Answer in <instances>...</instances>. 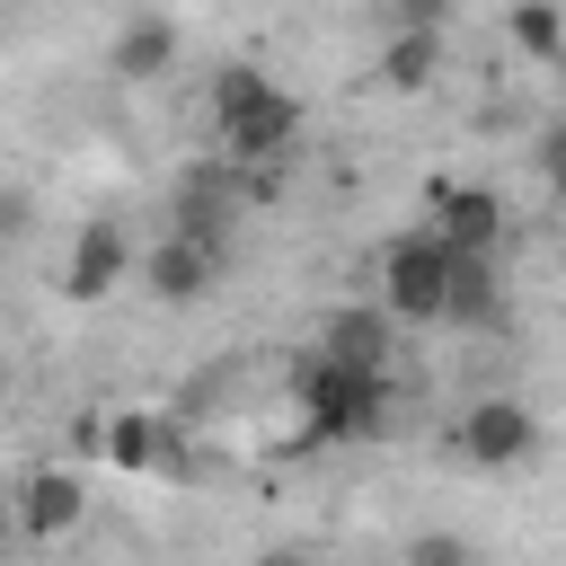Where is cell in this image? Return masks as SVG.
I'll use <instances>...</instances> for the list:
<instances>
[{
    "label": "cell",
    "instance_id": "2e32d148",
    "mask_svg": "<svg viewBox=\"0 0 566 566\" xmlns=\"http://www.w3.org/2000/svg\"><path fill=\"white\" fill-rule=\"evenodd\" d=\"M256 566H318V557H301V548H274V557H256Z\"/></svg>",
    "mask_w": 566,
    "mask_h": 566
},
{
    "label": "cell",
    "instance_id": "4fadbf2b",
    "mask_svg": "<svg viewBox=\"0 0 566 566\" xmlns=\"http://www.w3.org/2000/svg\"><path fill=\"white\" fill-rule=\"evenodd\" d=\"M504 27H513V44H522L531 62H557V53H566V18H557L548 0H522V9L504 18Z\"/></svg>",
    "mask_w": 566,
    "mask_h": 566
},
{
    "label": "cell",
    "instance_id": "e0dca14e",
    "mask_svg": "<svg viewBox=\"0 0 566 566\" xmlns=\"http://www.w3.org/2000/svg\"><path fill=\"white\" fill-rule=\"evenodd\" d=\"M9 531H18V522H9V495H0V548H9Z\"/></svg>",
    "mask_w": 566,
    "mask_h": 566
},
{
    "label": "cell",
    "instance_id": "5b68a950",
    "mask_svg": "<svg viewBox=\"0 0 566 566\" xmlns=\"http://www.w3.org/2000/svg\"><path fill=\"white\" fill-rule=\"evenodd\" d=\"M460 451H469L478 469H513V460L539 451V416H531L522 398H478V407L460 416Z\"/></svg>",
    "mask_w": 566,
    "mask_h": 566
},
{
    "label": "cell",
    "instance_id": "ba28073f",
    "mask_svg": "<svg viewBox=\"0 0 566 566\" xmlns=\"http://www.w3.org/2000/svg\"><path fill=\"white\" fill-rule=\"evenodd\" d=\"M80 513H88V486H80V469H35V478L9 495V522H18V531H35V539H62Z\"/></svg>",
    "mask_w": 566,
    "mask_h": 566
},
{
    "label": "cell",
    "instance_id": "277c9868",
    "mask_svg": "<svg viewBox=\"0 0 566 566\" xmlns=\"http://www.w3.org/2000/svg\"><path fill=\"white\" fill-rule=\"evenodd\" d=\"M106 460L133 478H195L186 424L177 416H106Z\"/></svg>",
    "mask_w": 566,
    "mask_h": 566
},
{
    "label": "cell",
    "instance_id": "9c48e42d",
    "mask_svg": "<svg viewBox=\"0 0 566 566\" xmlns=\"http://www.w3.org/2000/svg\"><path fill=\"white\" fill-rule=\"evenodd\" d=\"M318 363L363 371V380H389V318H380V310H336V318L318 327Z\"/></svg>",
    "mask_w": 566,
    "mask_h": 566
},
{
    "label": "cell",
    "instance_id": "5bb4252c",
    "mask_svg": "<svg viewBox=\"0 0 566 566\" xmlns=\"http://www.w3.org/2000/svg\"><path fill=\"white\" fill-rule=\"evenodd\" d=\"M433 71H442V35H398V44L380 53V80H389V88H424Z\"/></svg>",
    "mask_w": 566,
    "mask_h": 566
},
{
    "label": "cell",
    "instance_id": "52a82bcc",
    "mask_svg": "<svg viewBox=\"0 0 566 566\" xmlns=\"http://www.w3.org/2000/svg\"><path fill=\"white\" fill-rule=\"evenodd\" d=\"M124 274H133V239H124L115 221H80L71 265H62V292H71V301H106Z\"/></svg>",
    "mask_w": 566,
    "mask_h": 566
},
{
    "label": "cell",
    "instance_id": "8fae6325",
    "mask_svg": "<svg viewBox=\"0 0 566 566\" xmlns=\"http://www.w3.org/2000/svg\"><path fill=\"white\" fill-rule=\"evenodd\" d=\"M495 318H504L495 256H451V274H442V327H495Z\"/></svg>",
    "mask_w": 566,
    "mask_h": 566
},
{
    "label": "cell",
    "instance_id": "8992f818",
    "mask_svg": "<svg viewBox=\"0 0 566 566\" xmlns=\"http://www.w3.org/2000/svg\"><path fill=\"white\" fill-rule=\"evenodd\" d=\"M424 230H433L451 256H495V239H504V203H495L486 186H433Z\"/></svg>",
    "mask_w": 566,
    "mask_h": 566
},
{
    "label": "cell",
    "instance_id": "9a60e30c",
    "mask_svg": "<svg viewBox=\"0 0 566 566\" xmlns=\"http://www.w3.org/2000/svg\"><path fill=\"white\" fill-rule=\"evenodd\" d=\"M407 566H478V548L460 531H416L407 539Z\"/></svg>",
    "mask_w": 566,
    "mask_h": 566
},
{
    "label": "cell",
    "instance_id": "30bf717a",
    "mask_svg": "<svg viewBox=\"0 0 566 566\" xmlns=\"http://www.w3.org/2000/svg\"><path fill=\"white\" fill-rule=\"evenodd\" d=\"M212 274H221V256H203V248H186V239H159V248L142 256V283H150V301H168V310L203 301Z\"/></svg>",
    "mask_w": 566,
    "mask_h": 566
},
{
    "label": "cell",
    "instance_id": "6da1fadb",
    "mask_svg": "<svg viewBox=\"0 0 566 566\" xmlns=\"http://www.w3.org/2000/svg\"><path fill=\"white\" fill-rule=\"evenodd\" d=\"M301 133V97L274 88L256 62H221L212 71V142L221 159H248V168H274Z\"/></svg>",
    "mask_w": 566,
    "mask_h": 566
},
{
    "label": "cell",
    "instance_id": "3957f363",
    "mask_svg": "<svg viewBox=\"0 0 566 566\" xmlns=\"http://www.w3.org/2000/svg\"><path fill=\"white\" fill-rule=\"evenodd\" d=\"M442 274H451V248L433 230H398L380 248V318H442Z\"/></svg>",
    "mask_w": 566,
    "mask_h": 566
},
{
    "label": "cell",
    "instance_id": "7c38bea8",
    "mask_svg": "<svg viewBox=\"0 0 566 566\" xmlns=\"http://www.w3.org/2000/svg\"><path fill=\"white\" fill-rule=\"evenodd\" d=\"M106 62H115L124 80H150V71H168V62H177V18H124Z\"/></svg>",
    "mask_w": 566,
    "mask_h": 566
},
{
    "label": "cell",
    "instance_id": "7a4b0ae2",
    "mask_svg": "<svg viewBox=\"0 0 566 566\" xmlns=\"http://www.w3.org/2000/svg\"><path fill=\"white\" fill-rule=\"evenodd\" d=\"M292 389H301V416H310L318 442H371V433H389V380H363V371H336V363L310 354L292 371Z\"/></svg>",
    "mask_w": 566,
    "mask_h": 566
}]
</instances>
